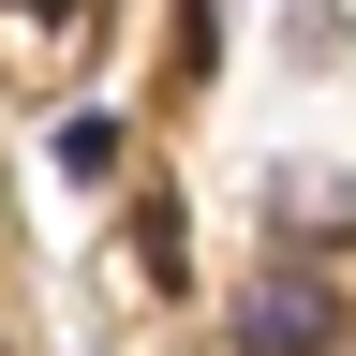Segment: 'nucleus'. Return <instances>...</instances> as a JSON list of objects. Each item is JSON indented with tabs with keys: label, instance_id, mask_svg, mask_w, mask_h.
I'll return each mask as SVG.
<instances>
[{
	"label": "nucleus",
	"instance_id": "obj_1",
	"mask_svg": "<svg viewBox=\"0 0 356 356\" xmlns=\"http://www.w3.org/2000/svg\"><path fill=\"white\" fill-rule=\"evenodd\" d=\"M327 341H341V297L297 282V267H267V282L238 297V356H327Z\"/></svg>",
	"mask_w": 356,
	"mask_h": 356
},
{
	"label": "nucleus",
	"instance_id": "obj_2",
	"mask_svg": "<svg viewBox=\"0 0 356 356\" xmlns=\"http://www.w3.org/2000/svg\"><path fill=\"white\" fill-rule=\"evenodd\" d=\"M134 267H149V282H178V267H193V238H178V208H163V193L134 208Z\"/></svg>",
	"mask_w": 356,
	"mask_h": 356
},
{
	"label": "nucleus",
	"instance_id": "obj_3",
	"mask_svg": "<svg viewBox=\"0 0 356 356\" xmlns=\"http://www.w3.org/2000/svg\"><path fill=\"white\" fill-rule=\"evenodd\" d=\"M15 15H89V0H15Z\"/></svg>",
	"mask_w": 356,
	"mask_h": 356
},
{
	"label": "nucleus",
	"instance_id": "obj_4",
	"mask_svg": "<svg viewBox=\"0 0 356 356\" xmlns=\"http://www.w3.org/2000/svg\"><path fill=\"white\" fill-rule=\"evenodd\" d=\"M0 356H15V341H0Z\"/></svg>",
	"mask_w": 356,
	"mask_h": 356
}]
</instances>
